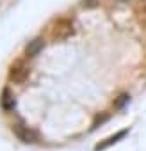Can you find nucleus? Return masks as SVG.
<instances>
[{"label": "nucleus", "instance_id": "3", "mask_svg": "<svg viewBox=\"0 0 146 151\" xmlns=\"http://www.w3.org/2000/svg\"><path fill=\"white\" fill-rule=\"evenodd\" d=\"M13 132H14V135H16L22 142H25V144H30V142H34V140H36V133H34L29 126L14 124V126H13Z\"/></svg>", "mask_w": 146, "mask_h": 151}, {"label": "nucleus", "instance_id": "2", "mask_svg": "<svg viewBox=\"0 0 146 151\" xmlns=\"http://www.w3.org/2000/svg\"><path fill=\"white\" fill-rule=\"evenodd\" d=\"M29 66L23 62V60H16L11 64V69H9V80L14 82V84H23L27 78H29Z\"/></svg>", "mask_w": 146, "mask_h": 151}, {"label": "nucleus", "instance_id": "7", "mask_svg": "<svg viewBox=\"0 0 146 151\" xmlns=\"http://www.w3.org/2000/svg\"><path fill=\"white\" fill-rule=\"evenodd\" d=\"M128 100H130V96H128V94H125V93H123V94H119V96L114 100V109H123V105H125V103H128Z\"/></svg>", "mask_w": 146, "mask_h": 151}, {"label": "nucleus", "instance_id": "6", "mask_svg": "<svg viewBox=\"0 0 146 151\" xmlns=\"http://www.w3.org/2000/svg\"><path fill=\"white\" fill-rule=\"evenodd\" d=\"M43 48H45V41H43L41 37H36V39H32V41L27 43V46H25V55H27V57H36Z\"/></svg>", "mask_w": 146, "mask_h": 151}, {"label": "nucleus", "instance_id": "5", "mask_svg": "<svg viewBox=\"0 0 146 151\" xmlns=\"http://www.w3.org/2000/svg\"><path fill=\"white\" fill-rule=\"evenodd\" d=\"M0 105H2V109L4 110H14V107H16V100H14V96H13V93H11V89L9 87H4V91H2V96H0Z\"/></svg>", "mask_w": 146, "mask_h": 151}, {"label": "nucleus", "instance_id": "8", "mask_svg": "<svg viewBox=\"0 0 146 151\" xmlns=\"http://www.w3.org/2000/svg\"><path fill=\"white\" fill-rule=\"evenodd\" d=\"M137 18H139V23L146 27V6H144V7H142L141 11H139V14H137Z\"/></svg>", "mask_w": 146, "mask_h": 151}, {"label": "nucleus", "instance_id": "4", "mask_svg": "<svg viewBox=\"0 0 146 151\" xmlns=\"http://www.w3.org/2000/svg\"><path fill=\"white\" fill-rule=\"evenodd\" d=\"M128 133V130H119L118 133H114V135H111V137H107L105 140H102V142H98L96 146H95V151H103V149H107V147H111L112 144H116L118 140H121L125 135Z\"/></svg>", "mask_w": 146, "mask_h": 151}, {"label": "nucleus", "instance_id": "1", "mask_svg": "<svg viewBox=\"0 0 146 151\" xmlns=\"http://www.w3.org/2000/svg\"><path fill=\"white\" fill-rule=\"evenodd\" d=\"M75 29H73V22L68 20V18H59L53 27H52V37L55 41H62V39H68L69 36H73Z\"/></svg>", "mask_w": 146, "mask_h": 151}]
</instances>
